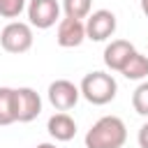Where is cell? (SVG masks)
I'll use <instances>...</instances> for the list:
<instances>
[{
  "label": "cell",
  "mask_w": 148,
  "mask_h": 148,
  "mask_svg": "<svg viewBox=\"0 0 148 148\" xmlns=\"http://www.w3.org/2000/svg\"><path fill=\"white\" fill-rule=\"evenodd\" d=\"M127 141V127L118 116L99 118L86 134V148H123Z\"/></svg>",
  "instance_id": "6da1fadb"
},
{
  "label": "cell",
  "mask_w": 148,
  "mask_h": 148,
  "mask_svg": "<svg viewBox=\"0 0 148 148\" xmlns=\"http://www.w3.org/2000/svg\"><path fill=\"white\" fill-rule=\"evenodd\" d=\"M116 90H118L116 79L111 74H106V72H90L81 81V95L90 104H97V106L109 104L116 97Z\"/></svg>",
  "instance_id": "7a4b0ae2"
},
{
  "label": "cell",
  "mask_w": 148,
  "mask_h": 148,
  "mask_svg": "<svg viewBox=\"0 0 148 148\" xmlns=\"http://www.w3.org/2000/svg\"><path fill=\"white\" fill-rule=\"evenodd\" d=\"M0 44L9 53H25L32 46V28L21 21H12L0 32Z\"/></svg>",
  "instance_id": "3957f363"
},
{
  "label": "cell",
  "mask_w": 148,
  "mask_h": 148,
  "mask_svg": "<svg viewBox=\"0 0 148 148\" xmlns=\"http://www.w3.org/2000/svg\"><path fill=\"white\" fill-rule=\"evenodd\" d=\"M116 32V14L109 9H97L86 21V37L92 42H104Z\"/></svg>",
  "instance_id": "277c9868"
},
{
  "label": "cell",
  "mask_w": 148,
  "mask_h": 148,
  "mask_svg": "<svg viewBox=\"0 0 148 148\" xmlns=\"http://www.w3.org/2000/svg\"><path fill=\"white\" fill-rule=\"evenodd\" d=\"M58 16H60L58 0H30V5H28V18L39 30H46V28L56 25Z\"/></svg>",
  "instance_id": "5b68a950"
},
{
  "label": "cell",
  "mask_w": 148,
  "mask_h": 148,
  "mask_svg": "<svg viewBox=\"0 0 148 148\" xmlns=\"http://www.w3.org/2000/svg\"><path fill=\"white\" fill-rule=\"evenodd\" d=\"M14 104L18 123H30L42 113V99L32 88H14Z\"/></svg>",
  "instance_id": "8992f818"
},
{
  "label": "cell",
  "mask_w": 148,
  "mask_h": 148,
  "mask_svg": "<svg viewBox=\"0 0 148 148\" xmlns=\"http://www.w3.org/2000/svg\"><path fill=\"white\" fill-rule=\"evenodd\" d=\"M79 95H81V88H76L67 79H58L49 86V102L58 111H69L72 106H76Z\"/></svg>",
  "instance_id": "52a82bcc"
},
{
  "label": "cell",
  "mask_w": 148,
  "mask_h": 148,
  "mask_svg": "<svg viewBox=\"0 0 148 148\" xmlns=\"http://www.w3.org/2000/svg\"><path fill=\"white\" fill-rule=\"evenodd\" d=\"M86 39V23H81V18H60L58 23V35H56V42L58 46L62 49H74L79 46L81 42Z\"/></svg>",
  "instance_id": "ba28073f"
},
{
  "label": "cell",
  "mask_w": 148,
  "mask_h": 148,
  "mask_svg": "<svg viewBox=\"0 0 148 148\" xmlns=\"http://www.w3.org/2000/svg\"><path fill=\"white\" fill-rule=\"evenodd\" d=\"M134 51H136V49H134L127 39H113V42L104 49V62H106L109 69L120 72V69L125 67V62L132 58Z\"/></svg>",
  "instance_id": "9c48e42d"
},
{
  "label": "cell",
  "mask_w": 148,
  "mask_h": 148,
  "mask_svg": "<svg viewBox=\"0 0 148 148\" xmlns=\"http://www.w3.org/2000/svg\"><path fill=\"white\" fill-rule=\"evenodd\" d=\"M46 130H49V134H51L56 141H69V139H74V134H76V123H74L72 116H67L65 111H60V113H53V116L49 118Z\"/></svg>",
  "instance_id": "30bf717a"
},
{
  "label": "cell",
  "mask_w": 148,
  "mask_h": 148,
  "mask_svg": "<svg viewBox=\"0 0 148 148\" xmlns=\"http://www.w3.org/2000/svg\"><path fill=\"white\" fill-rule=\"evenodd\" d=\"M120 74H123L125 79H132V81H139V79L148 76V56L134 51L132 58H130V60L125 62V67L120 69Z\"/></svg>",
  "instance_id": "8fae6325"
},
{
  "label": "cell",
  "mask_w": 148,
  "mask_h": 148,
  "mask_svg": "<svg viewBox=\"0 0 148 148\" xmlns=\"http://www.w3.org/2000/svg\"><path fill=\"white\" fill-rule=\"evenodd\" d=\"M16 123V104H14V88H0V125Z\"/></svg>",
  "instance_id": "7c38bea8"
},
{
  "label": "cell",
  "mask_w": 148,
  "mask_h": 148,
  "mask_svg": "<svg viewBox=\"0 0 148 148\" xmlns=\"http://www.w3.org/2000/svg\"><path fill=\"white\" fill-rule=\"evenodd\" d=\"M90 7H92V0H62L65 16H69V18H86V16H90Z\"/></svg>",
  "instance_id": "4fadbf2b"
},
{
  "label": "cell",
  "mask_w": 148,
  "mask_h": 148,
  "mask_svg": "<svg viewBox=\"0 0 148 148\" xmlns=\"http://www.w3.org/2000/svg\"><path fill=\"white\" fill-rule=\"evenodd\" d=\"M132 106H134V111H136L139 116H148V81H143V83L134 90V95H132Z\"/></svg>",
  "instance_id": "5bb4252c"
},
{
  "label": "cell",
  "mask_w": 148,
  "mask_h": 148,
  "mask_svg": "<svg viewBox=\"0 0 148 148\" xmlns=\"http://www.w3.org/2000/svg\"><path fill=\"white\" fill-rule=\"evenodd\" d=\"M25 7V0H0V16L16 18Z\"/></svg>",
  "instance_id": "9a60e30c"
},
{
  "label": "cell",
  "mask_w": 148,
  "mask_h": 148,
  "mask_svg": "<svg viewBox=\"0 0 148 148\" xmlns=\"http://www.w3.org/2000/svg\"><path fill=\"white\" fill-rule=\"evenodd\" d=\"M139 146L141 148H148V123L139 130Z\"/></svg>",
  "instance_id": "2e32d148"
},
{
  "label": "cell",
  "mask_w": 148,
  "mask_h": 148,
  "mask_svg": "<svg viewBox=\"0 0 148 148\" xmlns=\"http://www.w3.org/2000/svg\"><path fill=\"white\" fill-rule=\"evenodd\" d=\"M141 12L148 16V0H141Z\"/></svg>",
  "instance_id": "e0dca14e"
},
{
  "label": "cell",
  "mask_w": 148,
  "mask_h": 148,
  "mask_svg": "<svg viewBox=\"0 0 148 148\" xmlns=\"http://www.w3.org/2000/svg\"><path fill=\"white\" fill-rule=\"evenodd\" d=\"M35 148H56L53 143H39V146H35Z\"/></svg>",
  "instance_id": "ac0fdd59"
}]
</instances>
